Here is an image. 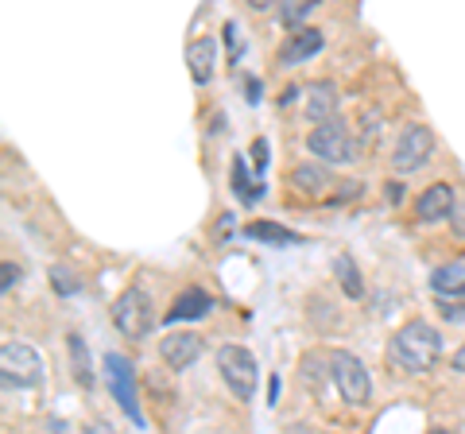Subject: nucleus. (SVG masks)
I'll list each match as a JSON object with an SVG mask.
<instances>
[{
    "mask_svg": "<svg viewBox=\"0 0 465 434\" xmlns=\"http://www.w3.org/2000/svg\"><path fill=\"white\" fill-rule=\"evenodd\" d=\"M442 357V334L423 318L403 322L388 341V360L403 372H430Z\"/></svg>",
    "mask_w": 465,
    "mask_h": 434,
    "instance_id": "obj_1",
    "label": "nucleus"
},
{
    "mask_svg": "<svg viewBox=\"0 0 465 434\" xmlns=\"http://www.w3.org/2000/svg\"><path fill=\"white\" fill-rule=\"evenodd\" d=\"M113 326L121 330L128 341H143L152 338V330L159 326V314H155V302L143 287H124L113 302Z\"/></svg>",
    "mask_w": 465,
    "mask_h": 434,
    "instance_id": "obj_2",
    "label": "nucleus"
},
{
    "mask_svg": "<svg viewBox=\"0 0 465 434\" xmlns=\"http://www.w3.org/2000/svg\"><path fill=\"white\" fill-rule=\"evenodd\" d=\"M330 380L338 388V396L349 408H365L372 399V376L365 369V360L349 350H330Z\"/></svg>",
    "mask_w": 465,
    "mask_h": 434,
    "instance_id": "obj_3",
    "label": "nucleus"
},
{
    "mask_svg": "<svg viewBox=\"0 0 465 434\" xmlns=\"http://www.w3.org/2000/svg\"><path fill=\"white\" fill-rule=\"evenodd\" d=\"M217 372H222V380L232 396L241 403L256 399V388H260V365L256 357L244 350V345H222L217 350Z\"/></svg>",
    "mask_w": 465,
    "mask_h": 434,
    "instance_id": "obj_4",
    "label": "nucleus"
},
{
    "mask_svg": "<svg viewBox=\"0 0 465 434\" xmlns=\"http://www.w3.org/2000/svg\"><path fill=\"white\" fill-rule=\"evenodd\" d=\"M43 380V357L24 341H5L0 345V384L8 392H27Z\"/></svg>",
    "mask_w": 465,
    "mask_h": 434,
    "instance_id": "obj_5",
    "label": "nucleus"
},
{
    "mask_svg": "<svg viewBox=\"0 0 465 434\" xmlns=\"http://www.w3.org/2000/svg\"><path fill=\"white\" fill-rule=\"evenodd\" d=\"M307 152L314 159H322V163H330V167H341V163H349V159L357 155L353 136H349V128H345L341 117H330L322 124H314L311 136H307Z\"/></svg>",
    "mask_w": 465,
    "mask_h": 434,
    "instance_id": "obj_6",
    "label": "nucleus"
},
{
    "mask_svg": "<svg viewBox=\"0 0 465 434\" xmlns=\"http://www.w3.org/2000/svg\"><path fill=\"white\" fill-rule=\"evenodd\" d=\"M105 380H109V392L116 399V408L128 415V423L143 430V415H140V403H136V369L124 353H105Z\"/></svg>",
    "mask_w": 465,
    "mask_h": 434,
    "instance_id": "obj_7",
    "label": "nucleus"
},
{
    "mask_svg": "<svg viewBox=\"0 0 465 434\" xmlns=\"http://www.w3.org/2000/svg\"><path fill=\"white\" fill-rule=\"evenodd\" d=\"M430 155H434L430 128L427 124H407L400 133V140H396V148H391V171H396V175H415L419 167L430 163Z\"/></svg>",
    "mask_w": 465,
    "mask_h": 434,
    "instance_id": "obj_8",
    "label": "nucleus"
},
{
    "mask_svg": "<svg viewBox=\"0 0 465 434\" xmlns=\"http://www.w3.org/2000/svg\"><path fill=\"white\" fill-rule=\"evenodd\" d=\"M159 357H163V365H167L171 372L191 369L194 360L202 357V338L191 334V330H171V334L159 341Z\"/></svg>",
    "mask_w": 465,
    "mask_h": 434,
    "instance_id": "obj_9",
    "label": "nucleus"
},
{
    "mask_svg": "<svg viewBox=\"0 0 465 434\" xmlns=\"http://www.w3.org/2000/svg\"><path fill=\"white\" fill-rule=\"evenodd\" d=\"M338 105H341V94H338V85L333 82L307 85V90H302V101H299L302 121H311V124H322L330 117H338Z\"/></svg>",
    "mask_w": 465,
    "mask_h": 434,
    "instance_id": "obj_10",
    "label": "nucleus"
},
{
    "mask_svg": "<svg viewBox=\"0 0 465 434\" xmlns=\"http://www.w3.org/2000/svg\"><path fill=\"white\" fill-rule=\"evenodd\" d=\"M326 47V35H322V27H295V32L287 35V43L280 47V63L283 66H299V63H311L318 51Z\"/></svg>",
    "mask_w": 465,
    "mask_h": 434,
    "instance_id": "obj_11",
    "label": "nucleus"
},
{
    "mask_svg": "<svg viewBox=\"0 0 465 434\" xmlns=\"http://www.w3.org/2000/svg\"><path fill=\"white\" fill-rule=\"evenodd\" d=\"M213 311V295L202 291V287H183L179 295H174V302L167 307L163 322L174 326V322H198V318H206Z\"/></svg>",
    "mask_w": 465,
    "mask_h": 434,
    "instance_id": "obj_12",
    "label": "nucleus"
},
{
    "mask_svg": "<svg viewBox=\"0 0 465 434\" xmlns=\"http://www.w3.org/2000/svg\"><path fill=\"white\" fill-rule=\"evenodd\" d=\"M458 210V198H454V186L450 182H430L423 194L415 202V217L419 222H446L450 213Z\"/></svg>",
    "mask_w": 465,
    "mask_h": 434,
    "instance_id": "obj_13",
    "label": "nucleus"
},
{
    "mask_svg": "<svg viewBox=\"0 0 465 434\" xmlns=\"http://www.w3.org/2000/svg\"><path fill=\"white\" fill-rule=\"evenodd\" d=\"M229 186H232V194H237L244 206H256L260 198H264V179L256 175V171H249V159L244 155H232V171H229Z\"/></svg>",
    "mask_w": 465,
    "mask_h": 434,
    "instance_id": "obj_14",
    "label": "nucleus"
},
{
    "mask_svg": "<svg viewBox=\"0 0 465 434\" xmlns=\"http://www.w3.org/2000/svg\"><path fill=\"white\" fill-rule=\"evenodd\" d=\"M287 182L295 186L299 194H311V198L326 194L330 186H333V179H330V163L322 167V159H318V163H299V167H291Z\"/></svg>",
    "mask_w": 465,
    "mask_h": 434,
    "instance_id": "obj_15",
    "label": "nucleus"
},
{
    "mask_svg": "<svg viewBox=\"0 0 465 434\" xmlns=\"http://www.w3.org/2000/svg\"><path fill=\"white\" fill-rule=\"evenodd\" d=\"M213 63H217V43L210 35H202V39H194L191 47H186V66H191L194 85H210Z\"/></svg>",
    "mask_w": 465,
    "mask_h": 434,
    "instance_id": "obj_16",
    "label": "nucleus"
},
{
    "mask_svg": "<svg viewBox=\"0 0 465 434\" xmlns=\"http://www.w3.org/2000/svg\"><path fill=\"white\" fill-rule=\"evenodd\" d=\"M333 276H338V283H341V291H345V299H365V280H361V268H357V260L353 256H333Z\"/></svg>",
    "mask_w": 465,
    "mask_h": 434,
    "instance_id": "obj_17",
    "label": "nucleus"
},
{
    "mask_svg": "<svg viewBox=\"0 0 465 434\" xmlns=\"http://www.w3.org/2000/svg\"><path fill=\"white\" fill-rule=\"evenodd\" d=\"M244 237H249V241L275 244V249L299 244V233H291V229H287V225H280V222H252V225H244Z\"/></svg>",
    "mask_w": 465,
    "mask_h": 434,
    "instance_id": "obj_18",
    "label": "nucleus"
},
{
    "mask_svg": "<svg viewBox=\"0 0 465 434\" xmlns=\"http://www.w3.org/2000/svg\"><path fill=\"white\" fill-rule=\"evenodd\" d=\"M66 350H70V372H74V380L82 388H94V360H90V350H85V341L78 334H70L66 338Z\"/></svg>",
    "mask_w": 465,
    "mask_h": 434,
    "instance_id": "obj_19",
    "label": "nucleus"
},
{
    "mask_svg": "<svg viewBox=\"0 0 465 434\" xmlns=\"http://www.w3.org/2000/svg\"><path fill=\"white\" fill-rule=\"evenodd\" d=\"M461 287H465V264H458V260L430 271V291L434 295H450V291H461Z\"/></svg>",
    "mask_w": 465,
    "mask_h": 434,
    "instance_id": "obj_20",
    "label": "nucleus"
},
{
    "mask_svg": "<svg viewBox=\"0 0 465 434\" xmlns=\"http://www.w3.org/2000/svg\"><path fill=\"white\" fill-rule=\"evenodd\" d=\"M318 5H322V0H280V27L295 32V27L307 24V16Z\"/></svg>",
    "mask_w": 465,
    "mask_h": 434,
    "instance_id": "obj_21",
    "label": "nucleus"
},
{
    "mask_svg": "<svg viewBox=\"0 0 465 434\" xmlns=\"http://www.w3.org/2000/svg\"><path fill=\"white\" fill-rule=\"evenodd\" d=\"M326 376H330L326 353H307L302 357V380H307L311 392H326Z\"/></svg>",
    "mask_w": 465,
    "mask_h": 434,
    "instance_id": "obj_22",
    "label": "nucleus"
},
{
    "mask_svg": "<svg viewBox=\"0 0 465 434\" xmlns=\"http://www.w3.org/2000/svg\"><path fill=\"white\" fill-rule=\"evenodd\" d=\"M434 307H439V314L446 318V322H465V287L461 291H450V295H434Z\"/></svg>",
    "mask_w": 465,
    "mask_h": 434,
    "instance_id": "obj_23",
    "label": "nucleus"
},
{
    "mask_svg": "<svg viewBox=\"0 0 465 434\" xmlns=\"http://www.w3.org/2000/svg\"><path fill=\"white\" fill-rule=\"evenodd\" d=\"M51 287H54V295H63V299H74L78 291H82V280L74 276L70 268H51Z\"/></svg>",
    "mask_w": 465,
    "mask_h": 434,
    "instance_id": "obj_24",
    "label": "nucleus"
},
{
    "mask_svg": "<svg viewBox=\"0 0 465 434\" xmlns=\"http://www.w3.org/2000/svg\"><path fill=\"white\" fill-rule=\"evenodd\" d=\"M225 47H229V59H232V63H237L241 54H244V39H241V24H237V20L225 24Z\"/></svg>",
    "mask_w": 465,
    "mask_h": 434,
    "instance_id": "obj_25",
    "label": "nucleus"
},
{
    "mask_svg": "<svg viewBox=\"0 0 465 434\" xmlns=\"http://www.w3.org/2000/svg\"><path fill=\"white\" fill-rule=\"evenodd\" d=\"M268 163H272V148H268V140L260 136V140H252V171L260 179H264V171H268Z\"/></svg>",
    "mask_w": 465,
    "mask_h": 434,
    "instance_id": "obj_26",
    "label": "nucleus"
},
{
    "mask_svg": "<svg viewBox=\"0 0 465 434\" xmlns=\"http://www.w3.org/2000/svg\"><path fill=\"white\" fill-rule=\"evenodd\" d=\"M24 280V271H20V264H12V260H5V264H0V291H12V287H16Z\"/></svg>",
    "mask_w": 465,
    "mask_h": 434,
    "instance_id": "obj_27",
    "label": "nucleus"
},
{
    "mask_svg": "<svg viewBox=\"0 0 465 434\" xmlns=\"http://www.w3.org/2000/svg\"><path fill=\"white\" fill-rule=\"evenodd\" d=\"M450 369H454V372H461V376H465V345H458V353L450 357Z\"/></svg>",
    "mask_w": 465,
    "mask_h": 434,
    "instance_id": "obj_28",
    "label": "nucleus"
},
{
    "mask_svg": "<svg viewBox=\"0 0 465 434\" xmlns=\"http://www.w3.org/2000/svg\"><path fill=\"white\" fill-rule=\"evenodd\" d=\"M244 5H249L252 12H272L275 5H280V0H244Z\"/></svg>",
    "mask_w": 465,
    "mask_h": 434,
    "instance_id": "obj_29",
    "label": "nucleus"
},
{
    "mask_svg": "<svg viewBox=\"0 0 465 434\" xmlns=\"http://www.w3.org/2000/svg\"><path fill=\"white\" fill-rule=\"evenodd\" d=\"M244 97H249L252 105L260 101V82H256V78H249V82H244Z\"/></svg>",
    "mask_w": 465,
    "mask_h": 434,
    "instance_id": "obj_30",
    "label": "nucleus"
},
{
    "mask_svg": "<svg viewBox=\"0 0 465 434\" xmlns=\"http://www.w3.org/2000/svg\"><path fill=\"white\" fill-rule=\"evenodd\" d=\"M268 403H272V408L280 403V376H272V384H268Z\"/></svg>",
    "mask_w": 465,
    "mask_h": 434,
    "instance_id": "obj_31",
    "label": "nucleus"
},
{
    "mask_svg": "<svg viewBox=\"0 0 465 434\" xmlns=\"http://www.w3.org/2000/svg\"><path fill=\"white\" fill-rule=\"evenodd\" d=\"M384 194H388V202H400V198H403V186H400V182H388Z\"/></svg>",
    "mask_w": 465,
    "mask_h": 434,
    "instance_id": "obj_32",
    "label": "nucleus"
},
{
    "mask_svg": "<svg viewBox=\"0 0 465 434\" xmlns=\"http://www.w3.org/2000/svg\"><path fill=\"white\" fill-rule=\"evenodd\" d=\"M450 222H454V229L465 237V210H454V213H450Z\"/></svg>",
    "mask_w": 465,
    "mask_h": 434,
    "instance_id": "obj_33",
    "label": "nucleus"
},
{
    "mask_svg": "<svg viewBox=\"0 0 465 434\" xmlns=\"http://www.w3.org/2000/svg\"><path fill=\"white\" fill-rule=\"evenodd\" d=\"M229 229H232V213H225V217H222V222H217V241H222V237L229 233Z\"/></svg>",
    "mask_w": 465,
    "mask_h": 434,
    "instance_id": "obj_34",
    "label": "nucleus"
}]
</instances>
